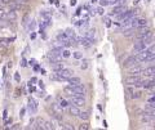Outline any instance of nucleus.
Instances as JSON below:
<instances>
[{
	"mask_svg": "<svg viewBox=\"0 0 155 130\" xmlns=\"http://www.w3.org/2000/svg\"><path fill=\"white\" fill-rule=\"evenodd\" d=\"M142 72V68H140V67H133V68L129 70V74L130 75H140Z\"/></svg>",
	"mask_w": 155,
	"mask_h": 130,
	"instance_id": "nucleus-25",
	"label": "nucleus"
},
{
	"mask_svg": "<svg viewBox=\"0 0 155 130\" xmlns=\"http://www.w3.org/2000/svg\"><path fill=\"white\" fill-rule=\"evenodd\" d=\"M79 117L81 119V120H88V112H80L79 113Z\"/></svg>",
	"mask_w": 155,
	"mask_h": 130,
	"instance_id": "nucleus-36",
	"label": "nucleus"
},
{
	"mask_svg": "<svg viewBox=\"0 0 155 130\" xmlns=\"http://www.w3.org/2000/svg\"><path fill=\"white\" fill-rule=\"evenodd\" d=\"M35 121H36V124H35L36 126H34V128H35V129H43V124H44V120L40 119V117H38Z\"/></svg>",
	"mask_w": 155,
	"mask_h": 130,
	"instance_id": "nucleus-27",
	"label": "nucleus"
},
{
	"mask_svg": "<svg viewBox=\"0 0 155 130\" xmlns=\"http://www.w3.org/2000/svg\"><path fill=\"white\" fill-rule=\"evenodd\" d=\"M125 9H127V8H125V7L123 5V4H120V5H118V7H115V8L113 9V11H111V12H110V16H118V14H120V13H122V12H124V11H125Z\"/></svg>",
	"mask_w": 155,
	"mask_h": 130,
	"instance_id": "nucleus-12",
	"label": "nucleus"
},
{
	"mask_svg": "<svg viewBox=\"0 0 155 130\" xmlns=\"http://www.w3.org/2000/svg\"><path fill=\"white\" fill-rule=\"evenodd\" d=\"M43 129L52 130V129H54V126H53V124L51 121H44V124H43Z\"/></svg>",
	"mask_w": 155,
	"mask_h": 130,
	"instance_id": "nucleus-29",
	"label": "nucleus"
},
{
	"mask_svg": "<svg viewBox=\"0 0 155 130\" xmlns=\"http://www.w3.org/2000/svg\"><path fill=\"white\" fill-rule=\"evenodd\" d=\"M80 12H81V9L79 8V9H78V11H76V16H79V14H80Z\"/></svg>",
	"mask_w": 155,
	"mask_h": 130,
	"instance_id": "nucleus-60",
	"label": "nucleus"
},
{
	"mask_svg": "<svg viewBox=\"0 0 155 130\" xmlns=\"http://www.w3.org/2000/svg\"><path fill=\"white\" fill-rule=\"evenodd\" d=\"M76 40L79 41L84 48H91L92 44H93V40H91V39H88V37H85V36L84 37H78Z\"/></svg>",
	"mask_w": 155,
	"mask_h": 130,
	"instance_id": "nucleus-9",
	"label": "nucleus"
},
{
	"mask_svg": "<svg viewBox=\"0 0 155 130\" xmlns=\"http://www.w3.org/2000/svg\"><path fill=\"white\" fill-rule=\"evenodd\" d=\"M72 88V91H74V95H78V97H84L87 90H85V86L83 84H79V85H70Z\"/></svg>",
	"mask_w": 155,
	"mask_h": 130,
	"instance_id": "nucleus-2",
	"label": "nucleus"
},
{
	"mask_svg": "<svg viewBox=\"0 0 155 130\" xmlns=\"http://www.w3.org/2000/svg\"><path fill=\"white\" fill-rule=\"evenodd\" d=\"M71 103L76 106V107H84L85 106V99L84 97H78V95H70Z\"/></svg>",
	"mask_w": 155,
	"mask_h": 130,
	"instance_id": "nucleus-3",
	"label": "nucleus"
},
{
	"mask_svg": "<svg viewBox=\"0 0 155 130\" xmlns=\"http://www.w3.org/2000/svg\"><path fill=\"white\" fill-rule=\"evenodd\" d=\"M67 81H69L70 85H79V84H81V80L79 78H74V76L69 78V79H67Z\"/></svg>",
	"mask_w": 155,
	"mask_h": 130,
	"instance_id": "nucleus-19",
	"label": "nucleus"
},
{
	"mask_svg": "<svg viewBox=\"0 0 155 130\" xmlns=\"http://www.w3.org/2000/svg\"><path fill=\"white\" fill-rule=\"evenodd\" d=\"M26 66H27L26 59H25V58H22V61H21V67H26Z\"/></svg>",
	"mask_w": 155,
	"mask_h": 130,
	"instance_id": "nucleus-45",
	"label": "nucleus"
},
{
	"mask_svg": "<svg viewBox=\"0 0 155 130\" xmlns=\"http://www.w3.org/2000/svg\"><path fill=\"white\" fill-rule=\"evenodd\" d=\"M70 5H76V0H70Z\"/></svg>",
	"mask_w": 155,
	"mask_h": 130,
	"instance_id": "nucleus-56",
	"label": "nucleus"
},
{
	"mask_svg": "<svg viewBox=\"0 0 155 130\" xmlns=\"http://www.w3.org/2000/svg\"><path fill=\"white\" fill-rule=\"evenodd\" d=\"M38 95H39V97H44V91H40Z\"/></svg>",
	"mask_w": 155,
	"mask_h": 130,
	"instance_id": "nucleus-59",
	"label": "nucleus"
},
{
	"mask_svg": "<svg viewBox=\"0 0 155 130\" xmlns=\"http://www.w3.org/2000/svg\"><path fill=\"white\" fill-rule=\"evenodd\" d=\"M79 129H80V130H87V129H88V124H83V125H80Z\"/></svg>",
	"mask_w": 155,
	"mask_h": 130,
	"instance_id": "nucleus-42",
	"label": "nucleus"
},
{
	"mask_svg": "<svg viewBox=\"0 0 155 130\" xmlns=\"http://www.w3.org/2000/svg\"><path fill=\"white\" fill-rule=\"evenodd\" d=\"M125 90H127L128 93H129V95H132V94H133V91H134V89L132 88V86H127V89H125Z\"/></svg>",
	"mask_w": 155,
	"mask_h": 130,
	"instance_id": "nucleus-40",
	"label": "nucleus"
},
{
	"mask_svg": "<svg viewBox=\"0 0 155 130\" xmlns=\"http://www.w3.org/2000/svg\"><path fill=\"white\" fill-rule=\"evenodd\" d=\"M97 2V0H92V3H96Z\"/></svg>",
	"mask_w": 155,
	"mask_h": 130,
	"instance_id": "nucleus-63",
	"label": "nucleus"
},
{
	"mask_svg": "<svg viewBox=\"0 0 155 130\" xmlns=\"http://www.w3.org/2000/svg\"><path fill=\"white\" fill-rule=\"evenodd\" d=\"M138 63V61L137 58H136V55H132V57H128L127 59L124 61V67H132V66H136Z\"/></svg>",
	"mask_w": 155,
	"mask_h": 130,
	"instance_id": "nucleus-8",
	"label": "nucleus"
},
{
	"mask_svg": "<svg viewBox=\"0 0 155 130\" xmlns=\"http://www.w3.org/2000/svg\"><path fill=\"white\" fill-rule=\"evenodd\" d=\"M130 98H133V99H138V98H141V91H133V94L130 95Z\"/></svg>",
	"mask_w": 155,
	"mask_h": 130,
	"instance_id": "nucleus-33",
	"label": "nucleus"
},
{
	"mask_svg": "<svg viewBox=\"0 0 155 130\" xmlns=\"http://www.w3.org/2000/svg\"><path fill=\"white\" fill-rule=\"evenodd\" d=\"M64 90H65V93H66L67 95H74V91H72V88H71V86H66Z\"/></svg>",
	"mask_w": 155,
	"mask_h": 130,
	"instance_id": "nucleus-32",
	"label": "nucleus"
},
{
	"mask_svg": "<svg viewBox=\"0 0 155 130\" xmlns=\"http://www.w3.org/2000/svg\"><path fill=\"white\" fill-rule=\"evenodd\" d=\"M74 57H75L76 59H80V58H83V54H81L80 52H75L74 53Z\"/></svg>",
	"mask_w": 155,
	"mask_h": 130,
	"instance_id": "nucleus-39",
	"label": "nucleus"
},
{
	"mask_svg": "<svg viewBox=\"0 0 155 130\" xmlns=\"http://www.w3.org/2000/svg\"><path fill=\"white\" fill-rule=\"evenodd\" d=\"M62 53V48H53V49L49 52L48 55H53V57H60Z\"/></svg>",
	"mask_w": 155,
	"mask_h": 130,
	"instance_id": "nucleus-17",
	"label": "nucleus"
},
{
	"mask_svg": "<svg viewBox=\"0 0 155 130\" xmlns=\"http://www.w3.org/2000/svg\"><path fill=\"white\" fill-rule=\"evenodd\" d=\"M145 112H146V113H155V106H154V103H149L146 107H145Z\"/></svg>",
	"mask_w": 155,
	"mask_h": 130,
	"instance_id": "nucleus-21",
	"label": "nucleus"
},
{
	"mask_svg": "<svg viewBox=\"0 0 155 130\" xmlns=\"http://www.w3.org/2000/svg\"><path fill=\"white\" fill-rule=\"evenodd\" d=\"M154 102H155V97L151 94V97H150V99H149V103H154Z\"/></svg>",
	"mask_w": 155,
	"mask_h": 130,
	"instance_id": "nucleus-48",
	"label": "nucleus"
},
{
	"mask_svg": "<svg viewBox=\"0 0 155 130\" xmlns=\"http://www.w3.org/2000/svg\"><path fill=\"white\" fill-rule=\"evenodd\" d=\"M28 31H31V32H34V30H35V27H36V23H35V21H28V23L25 26Z\"/></svg>",
	"mask_w": 155,
	"mask_h": 130,
	"instance_id": "nucleus-22",
	"label": "nucleus"
},
{
	"mask_svg": "<svg viewBox=\"0 0 155 130\" xmlns=\"http://www.w3.org/2000/svg\"><path fill=\"white\" fill-rule=\"evenodd\" d=\"M65 33H66V36L69 37V39H76V36H75V32L72 31L71 28H67Z\"/></svg>",
	"mask_w": 155,
	"mask_h": 130,
	"instance_id": "nucleus-26",
	"label": "nucleus"
},
{
	"mask_svg": "<svg viewBox=\"0 0 155 130\" xmlns=\"http://www.w3.org/2000/svg\"><path fill=\"white\" fill-rule=\"evenodd\" d=\"M28 65H30V66H35L36 65V61L35 59H31L30 62H28Z\"/></svg>",
	"mask_w": 155,
	"mask_h": 130,
	"instance_id": "nucleus-49",
	"label": "nucleus"
},
{
	"mask_svg": "<svg viewBox=\"0 0 155 130\" xmlns=\"http://www.w3.org/2000/svg\"><path fill=\"white\" fill-rule=\"evenodd\" d=\"M153 121H154V113H146L145 112V115L141 116V122L142 124H150Z\"/></svg>",
	"mask_w": 155,
	"mask_h": 130,
	"instance_id": "nucleus-10",
	"label": "nucleus"
},
{
	"mask_svg": "<svg viewBox=\"0 0 155 130\" xmlns=\"http://www.w3.org/2000/svg\"><path fill=\"white\" fill-rule=\"evenodd\" d=\"M141 74H143L145 76H147V78H153V76L155 75V67L154 66H150V67H147V68L142 70Z\"/></svg>",
	"mask_w": 155,
	"mask_h": 130,
	"instance_id": "nucleus-14",
	"label": "nucleus"
},
{
	"mask_svg": "<svg viewBox=\"0 0 155 130\" xmlns=\"http://www.w3.org/2000/svg\"><path fill=\"white\" fill-rule=\"evenodd\" d=\"M154 85H155V81L153 79L149 80V81H143V83H141V86H143L145 89H153Z\"/></svg>",
	"mask_w": 155,
	"mask_h": 130,
	"instance_id": "nucleus-15",
	"label": "nucleus"
},
{
	"mask_svg": "<svg viewBox=\"0 0 155 130\" xmlns=\"http://www.w3.org/2000/svg\"><path fill=\"white\" fill-rule=\"evenodd\" d=\"M12 0H0V3H3V4H9Z\"/></svg>",
	"mask_w": 155,
	"mask_h": 130,
	"instance_id": "nucleus-52",
	"label": "nucleus"
},
{
	"mask_svg": "<svg viewBox=\"0 0 155 130\" xmlns=\"http://www.w3.org/2000/svg\"><path fill=\"white\" fill-rule=\"evenodd\" d=\"M134 14V12L133 11H127V9H125L124 12H122L120 14H118V20L120 21V22H124L125 20H128V18H130Z\"/></svg>",
	"mask_w": 155,
	"mask_h": 130,
	"instance_id": "nucleus-5",
	"label": "nucleus"
},
{
	"mask_svg": "<svg viewBox=\"0 0 155 130\" xmlns=\"http://www.w3.org/2000/svg\"><path fill=\"white\" fill-rule=\"evenodd\" d=\"M4 14H5V12H4L3 9H0V20H3L4 18Z\"/></svg>",
	"mask_w": 155,
	"mask_h": 130,
	"instance_id": "nucleus-47",
	"label": "nucleus"
},
{
	"mask_svg": "<svg viewBox=\"0 0 155 130\" xmlns=\"http://www.w3.org/2000/svg\"><path fill=\"white\" fill-rule=\"evenodd\" d=\"M35 36H36L35 33H31V35H30V37H31V39H35Z\"/></svg>",
	"mask_w": 155,
	"mask_h": 130,
	"instance_id": "nucleus-61",
	"label": "nucleus"
},
{
	"mask_svg": "<svg viewBox=\"0 0 155 130\" xmlns=\"http://www.w3.org/2000/svg\"><path fill=\"white\" fill-rule=\"evenodd\" d=\"M61 54L64 55L65 58H69V57H70V52L67 50V49H65V50H62V53H61Z\"/></svg>",
	"mask_w": 155,
	"mask_h": 130,
	"instance_id": "nucleus-38",
	"label": "nucleus"
},
{
	"mask_svg": "<svg viewBox=\"0 0 155 130\" xmlns=\"http://www.w3.org/2000/svg\"><path fill=\"white\" fill-rule=\"evenodd\" d=\"M125 0H111L110 4H113V5H118V4H124Z\"/></svg>",
	"mask_w": 155,
	"mask_h": 130,
	"instance_id": "nucleus-35",
	"label": "nucleus"
},
{
	"mask_svg": "<svg viewBox=\"0 0 155 130\" xmlns=\"http://www.w3.org/2000/svg\"><path fill=\"white\" fill-rule=\"evenodd\" d=\"M28 21H30V16H28V14H25V17H23V20H22V25L26 26L28 23Z\"/></svg>",
	"mask_w": 155,
	"mask_h": 130,
	"instance_id": "nucleus-34",
	"label": "nucleus"
},
{
	"mask_svg": "<svg viewBox=\"0 0 155 130\" xmlns=\"http://www.w3.org/2000/svg\"><path fill=\"white\" fill-rule=\"evenodd\" d=\"M79 113H80L79 107H76V106H71L70 107V115L71 116H79Z\"/></svg>",
	"mask_w": 155,
	"mask_h": 130,
	"instance_id": "nucleus-20",
	"label": "nucleus"
},
{
	"mask_svg": "<svg viewBox=\"0 0 155 130\" xmlns=\"http://www.w3.org/2000/svg\"><path fill=\"white\" fill-rule=\"evenodd\" d=\"M4 18H7V20H12V21H14V20L17 18V14H16V12H14V11H9L8 13L4 14Z\"/></svg>",
	"mask_w": 155,
	"mask_h": 130,
	"instance_id": "nucleus-18",
	"label": "nucleus"
},
{
	"mask_svg": "<svg viewBox=\"0 0 155 130\" xmlns=\"http://www.w3.org/2000/svg\"><path fill=\"white\" fill-rule=\"evenodd\" d=\"M12 129H21V125H19V124H14L12 126Z\"/></svg>",
	"mask_w": 155,
	"mask_h": 130,
	"instance_id": "nucleus-50",
	"label": "nucleus"
},
{
	"mask_svg": "<svg viewBox=\"0 0 155 130\" xmlns=\"http://www.w3.org/2000/svg\"><path fill=\"white\" fill-rule=\"evenodd\" d=\"M36 81H38V80H36V79H35V78H32V79H31V80H30V81H28V85H31V84H32V83H36Z\"/></svg>",
	"mask_w": 155,
	"mask_h": 130,
	"instance_id": "nucleus-51",
	"label": "nucleus"
},
{
	"mask_svg": "<svg viewBox=\"0 0 155 130\" xmlns=\"http://www.w3.org/2000/svg\"><path fill=\"white\" fill-rule=\"evenodd\" d=\"M146 48H147V45L145 44V41L140 40V41H137V43L134 44V46H133V52H134V53H140V52L145 50Z\"/></svg>",
	"mask_w": 155,
	"mask_h": 130,
	"instance_id": "nucleus-7",
	"label": "nucleus"
},
{
	"mask_svg": "<svg viewBox=\"0 0 155 130\" xmlns=\"http://www.w3.org/2000/svg\"><path fill=\"white\" fill-rule=\"evenodd\" d=\"M105 22H106V26L110 27V20H109V18H105Z\"/></svg>",
	"mask_w": 155,
	"mask_h": 130,
	"instance_id": "nucleus-53",
	"label": "nucleus"
},
{
	"mask_svg": "<svg viewBox=\"0 0 155 130\" xmlns=\"http://www.w3.org/2000/svg\"><path fill=\"white\" fill-rule=\"evenodd\" d=\"M14 80H16L17 83H19V80H21V78H19V74H16V75H14Z\"/></svg>",
	"mask_w": 155,
	"mask_h": 130,
	"instance_id": "nucleus-46",
	"label": "nucleus"
},
{
	"mask_svg": "<svg viewBox=\"0 0 155 130\" xmlns=\"http://www.w3.org/2000/svg\"><path fill=\"white\" fill-rule=\"evenodd\" d=\"M51 67H52V70L54 72H58V71H61L62 68H64V63H61V62H56V63H52Z\"/></svg>",
	"mask_w": 155,
	"mask_h": 130,
	"instance_id": "nucleus-16",
	"label": "nucleus"
},
{
	"mask_svg": "<svg viewBox=\"0 0 155 130\" xmlns=\"http://www.w3.org/2000/svg\"><path fill=\"white\" fill-rule=\"evenodd\" d=\"M149 54H151V53H149L146 49H145V50H142V52L137 53L136 58H137L138 62H143V61H146V58H147V55H149ZM153 54H154V53H153Z\"/></svg>",
	"mask_w": 155,
	"mask_h": 130,
	"instance_id": "nucleus-11",
	"label": "nucleus"
},
{
	"mask_svg": "<svg viewBox=\"0 0 155 130\" xmlns=\"http://www.w3.org/2000/svg\"><path fill=\"white\" fill-rule=\"evenodd\" d=\"M58 104H60L62 108H65V107H67V106H69V102H67L66 99H62L61 97H58Z\"/></svg>",
	"mask_w": 155,
	"mask_h": 130,
	"instance_id": "nucleus-28",
	"label": "nucleus"
},
{
	"mask_svg": "<svg viewBox=\"0 0 155 130\" xmlns=\"http://www.w3.org/2000/svg\"><path fill=\"white\" fill-rule=\"evenodd\" d=\"M143 26H147V21L146 20H137V25H136V27H143Z\"/></svg>",
	"mask_w": 155,
	"mask_h": 130,
	"instance_id": "nucleus-30",
	"label": "nucleus"
},
{
	"mask_svg": "<svg viewBox=\"0 0 155 130\" xmlns=\"http://www.w3.org/2000/svg\"><path fill=\"white\" fill-rule=\"evenodd\" d=\"M137 37L140 40H147V39H151L153 37V32L150 31V30H141V32L137 35Z\"/></svg>",
	"mask_w": 155,
	"mask_h": 130,
	"instance_id": "nucleus-6",
	"label": "nucleus"
},
{
	"mask_svg": "<svg viewBox=\"0 0 155 130\" xmlns=\"http://www.w3.org/2000/svg\"><path fill=\"white\" fill-rule=\"evenodd\" d=\"M40 16L44 18V20H51V18H52V13L48 12V11H41L40 12Z\"/></svg>",
	"mask_w": 155,
	"mask_h": 130,
	"instance_id": "nucleus-24",
	"label": "nucleus"
},
{
	"mask_svg": "<svg viewBox=\"0 0 155 130\" xmlns=\"http://www.w3.org/2000/svg\"><path fill=\"white\" fill-rule=\"evenodd\" d=\"M27 2V0H16V3H19V4H21V3H26Z\"/></svg>",
	"mask_w": 155,
	"mask_h": 130,
	"instance_id": "nucleus-57",
	"label": "nucleus"
},
{
	"mask_svg": "<svg viewBox=\"0 0 155 130\" xmlns=\"http://www.w3.org/2000/svg\"><path fill=\"white\" fill-rule=\"evenodd\" d=\"M80 68L81 70H87V68H88V62H84V63L80 66Z\"/></svg>",
	"mask_w": 155,
	"mask_h": 130,
	"instance_id": "nucleus-41",
	"label": "nucleus"
},
{
	"mask_svg": "<svg viewBox=\"0 0 155 130\" xmlns=\"http://www.w3.org/2000/svg\"><path fill=\"white\" fill-rule=\"evenodd\" d=\"M65 129H74V126H71L70 124H66V126H64Z\"/></svg>",
	"mask_w": 155,
	"mask_h": 130,
	"instance_id": "nucleus-54",
	"label": "nucleus"
},
{
	"mask_svg": "<svg viewBox=\"0 0 155 130\" xmlns=\"http://www.w3.org/2000/svg\"><path fill=\"white\" fill-rule=\"evenodd\" d=\"M9 8H11V11H18V9H21V4L19 3H9Z\"/></svg>",
	"mask_w": 155,
	"mask_h": 130,
	"instance_id": "nucleus-23",
	"label": "nucleus"
},
{
	"mask_svg": "<svg viewBox=\"0 0 155 130\" xmlns=\"http://www.w3.org/2000/svg\"><path fill=\"white\" fill-rule=\"evenodd\" d=\"M141 83H142V80H141V78H140L138 75H132V76H129V78L127 79V84H129V85L141 86Z\"/></svg>",
	"mask_w": 155,
	"mask_h": 130,
	"instance_id": "nucleus-4",
	"label": "nucleus"
},
{
	"mask_svg": "<svg viewBox=\"0 0 155 130\" xmlns=\"http://www.w3.org/2000/svg\"><path fill=\"white\" fill-rule=\"evenodd\" d=\"M72 72L71 70H69V68H62L61 71H58V72H56V78H57V80H61V81H65V80H67L69 78H71L72 76Z\"/></svg>",
	"mask_w": 155,
	"mask_h": 130,
	"instance_id": "nucleus-1",
	"label": "nucleus"
},
{
	"mask_svg": "<svg viewBox=\"0 0 155 130\" xmlns=\"http://www.w3.org/2000/svg\"><path fill=\"white\" fill-rule=\"evenodd\" d=\"M4 49H5V46H4L2 43H0V50H4Z\"/></svg>",
	"mask_w": 155,
	"mask_h": 130,
	"instance_id": "nucleus-58",
	"label": "nucleus"
},
{
	"mask_svg": "<svg viewBox=\"0 0 155 130\" xmlns=\"http://www.w3.org/2000/svg\"><path fill=\"white\" fill-rule=\"evenodd\" d=\"M110 2L109 0H100V5L101 7H106V5H109Z\"/></svg>",
	"mask_w": 155,
	"mask_h": 130,
	"instance_id": "nucleus-37",
	"label": "nucleus"
},
{
	"mask_svg": "<svg viewBox=\"0 0 155 130\" xmlns=\"http://www.w3.org/2000/svg\"><path fill=\"white\" fill-rule=\"evenodd\" d=\"M25 112H26L25 108H22L21 111H19V117H23V116H25Z\"/></svg>",
	"mask_w": 155,
	"mask_h": 130,
	"instance_id": "nucleus-44",
	"label": "nucleus"
},
{
	"mask_svg": "<svg viewBox=\"0 0 155 130\" xmlns=\"http://www.w3.org/2000/svg\"><path fill=\"white\" fill-rule=\"evenodd\" d=\"M39 86H40L41 89H44V83H43V81H39Z\"/></svg>",
	"mask_w": 155,
	"mask_h": 130,
	"instance_id": "nucleus-55",
	"label": "nucleus"
},
{
	"mask_svg": "<svg viewBox=\"0 0 155 130\" xmlns=\"http://www.w3.org/2000/svg\"><path fill=\"white\" fill-rule=\"evenodd\" d=\"M96 12H97V13H98V14H104V12H105V11H104V7H100V8H98V9H97V11H96Z\"/></svg>",
	"mask_w": 155,
	"mask_h": 130,
	"instance_id": "nucleus-43",
	"label": "nucleus"
},
{
	"mask_svg": "<svg viewBox=\"0 0 155 130\" xmlns=\"http://www.w3.org/2000/svg\"><path fill=\"white\" fill-rule=\"evenodd\" d=\"M85 37H88V39H91V40H94V30H89L85 33Z\"/></svg>",
	"mask_w": 155,
	"mask_h": 130,
	"instance_id": "nucleus-31",
	"label": "nucleus"
},
{
	"mask_svg": "<svg viewBox=\"0 0 155 130\" xmlns=\"http://www.w3.org/2000/svg\"><path fill=\"white\" fill-rule=\"evenodd\" d=\"M39 68H40L39 66H35V67H34V70H35V71H39Z\"/></svg>",
	"mask_w": 155,
	"mask_h": 130,
	"instance_id": "nucleus-62",
	"label": "nucleus"
},
{
	"mask_svg": "<svg viewBox=\"0 0 155 130\" xmlns=\"http://www.w3.org/2000/svg\"><path fill=\"white\" fill-rule=\"evenodd\" d=\"M28 111H30L31 113H35L38 111V103L35 102V99H32V98L28 99Z\"/></svg>",
	"mask_w": 155,
	"mask_h": 130,
	"instance_id": "nucleus-13",
	"label": "nucleus"
}]
</instances>
